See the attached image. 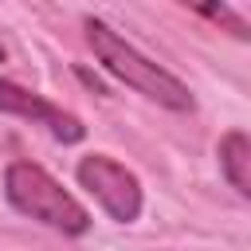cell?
<instances>
[{
    "mask_svg": "<svg viewBox=\"0 0 251 251\" xmlns=\"http://www.w3.org/2000/svg\"><path fill=\"white\" fill-rule=\"evenodd\" d=\"M220 169L227 176V184L239 192V196H251V141L243 129H231L224 141H220Z\"/></svg>",
    "mask_w": 251,
    "mask_h": 251,
    "instance_id": "cell-5",
    "label": "cell"
},
{
    "mask_svg": "<svg viewBox=\"0 0 251 251\" xmlns=\"http://www.w3.org/2000/svg\"><path fill=\"white\" fill-rule=\"evenodd\" d=\"M0 110L43 126V129H47L55 141H63V145H78V141L86 137V126H82L75 114H67L63 106H51L47 98L24 90V86L12 82V78H0Z\"/></svg>",
    "mask_w": 251,
    "mask_h": 251,
    "instance_id": "cell-4",
    "label": "cell"
},
{
    "mask_svg": "<svg viewBox=\"0 0 251 251\" xmlns=\"http://www.w3.org/2000/svg\"><path fill=\"white\" fill-rule=\"evenodd\" d=\"M196 12H200V16H208V20H216V24H227L239 39H247V35H251V31H247V20H243L235 8H227V4H220V8H216V4H200Z\"/></svg>",
    "mask_w": 251,
    "mask_h": 251,
    "instance_id": "cell-6",
    "label": "cell"
},
{
    "mask_svg": "<svg viewBox=\"0 0 251 251\" xmlns=\"http://www.w3.org/2000/svg\"><path fill=\"white\" fill-rule=\"evenodd\" d=\"M0 59H4V43H0Z\"/></svg>",
    "mask_w": 251,
    "mask_h": 251,
    "instance_id": "cell-7",
    "label": "cell"
},
{
    "mask_svg": "<svg viewBox=\"0 0 251 251\" xmlns=\"http://www.w3.org/2000/svg\"><path fill=\"white\" fill-rule=\"evenodd\" d=\"M4 196L16 212L63 231V235H82L90 227V212L43 169L31 161H12L4 169Z\"/></svg>",
    "mask_w": 251,
    "mask_h": 251,
    "instance_id": "cell-2",
    "label": "cell"
},
{
    "mask_svg": "<svg viewBox=\"0 0 251 251\" xmlns=\"http://www.w3.org/2000/svg\"><path fill=\"white\" fill-rule=\"evenodd\" d=\"M86 39H90V51H94V59L118 78V82H126V86H133L137 94H145V98H153L157 106H165V110H176V114H188L192 106H196V98H192V90L173 75V71H165L161 63H153V59H145L133 43H126L106 20H94V16H86Z\"/></svg>",
    "mask_w": 251,
    "mask_h": 251,
    "instance_id": "cell-1",
    "label": "cell"
},
{
    "mask_svg": "<svg viewBox=\"0 0 251 251\" xmlns=\"http://www.w3.org/2000/svg\"><path fill=\"white\" fill-rule=\"evenodd\" d=\"M75 176H78V184L98 200V208H102L110 220L133 224V220L141 216V204H145V200H141V180H137L126 165H118L114 157L90 153V157L78 161Z\"/></svg>",
    "mask_w": 251,
    "mask_h": 251,
    "instance_id": "cell-3",
    "label": "cell"
}]
</instances>
